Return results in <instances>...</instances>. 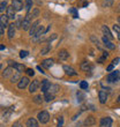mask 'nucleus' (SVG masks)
I'll return each mask as SVG.
<instances>
[{"label": "nucleus", "mask_w": 120, "mask_h": 127, "mask_svg": "<svg viewBox=\"0 0 120 127\" xmlns=\"http://www.w3.org/2000/svg\"><path fill=\"white\" fill-rule=\"evenodd\" d=\"M37 118H38V121L40 124H46L47 121L50 120V114H49L47 111H42V112L38 113Z\"/></svg>", "instance_id": "f257e3e1"}, {"label": "nucleus", "mask_w": 120, "mask_h": 127, "mask_svg": "<svg viewBox=\"0 0 120 127\" xmlns=\"http://www.w3.org/2000/svg\"><path fill=\"white\" fill-rule=\"evenodd\" d=\"M118 79H119V70H113L106 77V80L109 82H116V81H118Z\"/></svg>", "instance_id": "f03ea898"}, {"label": "nucleus", "mask_w": 120, "mask_h": 127, "mask_svg": "<svg viewBox=\"0 0 120 127\" xmlns=\"http://www.w3.org/2000/svg\"><path fill=\"white\" fill-rule=\"evenodd\" d=\"M112 118L110 117H105L100 119V127H111L112 126Z\"/></svg>", "instance_id": "7ed1b4c3"}, {"label": "nucleus", "mask_w": 120, "mask_h": 127, "mask_svg": "<svg viewBox=\"0 0 120 127\" xmlns=\"http://www.w3.org/2000/svg\"><path fill=\"white\" fill-rule=\"evenodd\" d=\"M63 70H65V73H66L67 75H69V76H76L77 75L76 70L74 69L72 66H68V65H65V66H63Z\"/></svg>", "instance_id": "20e7f679"}, {"label": "nucleus", "mask_w": 120, "mask_h": 127, "mask_svg": "<svg viewBox=\"0 0 120 127\" xmlns=\"http://www.w3.org/2000/svg\"><path fill=\"white\" fill-rule=\"evenodd\" d=\"M8 64H9V66H13L14 68H15L17 72H20V73L26 69V66L22 65V64H17V63H15V61H8Z\"/></svg>", "instance_id": "39448f33"}, {"label": "nucleus", "mask_w": 120, "mask_h": 127, "mask_svg": "<svg viewBox=\"0 0 120 127\" xmlns=\"http://www.w3.org/2000/svg\"><path fill=\"white\" fill-rule=\"evenodd\" d=\"M39 21H35L32 23V26H31V28H30V30H29V32H30V36H35V33L37 32V30L39 29Z\"/></svg>", "instance_id": "423d86ee"}, {"label": "nucleus", "mask_w": 120, "mask_h": 127, "mask_svg": "<svg viewBox=\"0 0 120 127\" xmlns=\"http://www.w3.org/2000/svg\"><path fill=\"white\" fill-rule=\"evenodd\" d=\"M38 87H39V80H33L32 82L30 83V86H29V91L32 94V93L37 91Z\"/></svg>", "instance_id": "0eeeda50"}, {"label": "nucleus", "mask_w": 120, "mask_h": 127, "mask_svg": "<svg viewBox=\"0 0 120 127\" xmlns=\"http://www.w3.org/2000/svg\"><path fill=\"white\" fill-rule=\"evenodd\" d=\"M12 6L14 7V9L19 12V10L22 9V7H23V2H22V0H13L12 1Z\"/></svg>", "instance_id": "6e6552de"}, {"label": "nucleus", "mask_w": 120, "mask_h": 127, "mask_svg": "<svg viewBox=\"0 0 120 127\" xmlns=\"http://www.w3.org/2000/svg\"><path fill=\"white\" fill-rule=\"evenodd\" d=\"M103 43H104V45H105L107 49H110V50H114V49H116V44H113L111 42V39H109L106 37H103Z\"/></svg>", "instance_id": "1a4fd4ad"}, {"label": "nucleus", "mask_w": 120, "mask_h": 127, "mask_svg": "<svg viewBox=\"0 0 120 127\" xmlns=\"http://www.w3.org/2000/svg\"><path fill=\"white\" fill-rule=\"evenodd\" d=\"M15 12L16 10L14 9V7L13 6H8V8H7L6 10V15L8 16V19H15Z\"/></svg>", "instance_id": "9d476101"}, {"label": "nucleus", "mask_w": 120, "mask_h": 127, "mask_svg": "<svg viewBox=\"0 0 120 127\" xmlns=\"http://www.w3.org/2000/svg\"><path fill=\"white\" fill-rule=\"evenodd\" d=\"M95 123H96V119H95L93 116H88V117L86 118V120H84V125H86L87 127L95 125Z\"/></svg>", "instance_id": "9b49d317"}, {"label": "nucleus", "mask_w": 120, "mask_h": 127, "mask_svg": "<svg viewBox=\"0 0 120 127\" xmlns=\"http://www.w3.org/2000/svg\"><path fill=\"white\" fill-rule=\"evenodd\" d=\"M28 84H29V79L28 77H22L20 80V82L17 83V87L20 88V89H24Z\"/></svg>", "instance_id": "f8f14e48"}, {"label": "nucleus", "mask_w": 120, "mask_h": 127, "mask_svg": "<svg viewBox=\"0 0 120 127\" xmlns=\"http://www.w3.org/2000/svg\"><path fill=\"white\" fill-rule=\"evenodd\" d=\"M50 87H51V83L47 80L42 81V93L46 94L47 91H49V89H50Z\"/></svg>", "instance_id": "ddd939ff"}, {"label": "nucleus", "mask_w": 120, "mask_h": 127, "mask_svg": "<svg viewBox=\"0 0 120 127\" xmlns=\"http://www.w3.org/2000/svg\"><path fill=\"white\" fill-rule=\"evenodd\" d=\"M98 97H99V102H100L102 104L106 103V99H107V94H106V91L99 90V93H98Z\"/></svg>", "instance_id": "4468645a"}, {"label": "nucleus", "mask_w": 120, "mask_h": 127, "mask_svg": "<svg viewBox=\"0 0 120 127\" xmlns=\"http://www.w3.org/2000/svg\"><path fill=\"white\" fill-rule=\"evenodd\" d=\"M58 57H59L60 60H66L67 58L69 57V53L67 50H60L59 53H58Z\"/></svg>", "instance_id": "2eb2a0df"}, {"label": "nucleus", "mask_w": 120, "mask_h": 127, "mask_svg": "<svg viewBox=\"0 0 120 127\" xmlns=\"http://www.w3.org/2000/svg\"><path fill=\"white\" fill-rule=\"evenodd\" d=\"M81 69L84 70V72H90V70L92 69V66L90 65V63H88V61H83V63L81 64Z\"/></svg>", "instance_id": "dca6fc26"}, {"label": "nucleus", "mask_w": 120, "mask_h": 127, "mask_svg": "<svg viewBox=\"0 0 120 127\" xmlns=\"http://www.w3.org/2000/svg\"><path fill=\"white\" fill-rule=\"evenodd\" d=\"M102 31H103V33H104V37H106L109 39H112V38H113L112 33L110 32V30H109V28H107L106 26H103V27H102Z\"/></svg>", "instance_id": "f3484780"}, {"label": "nucleus", "mask_w": 120, "mask_h": 127, "mask_svg": "<svg viewBox=\"0 0 120 127\" xmlns=\"http://www.w3.org/2000/svg\"><path fill=\"white\" fill-rule=\"evenodd\" d=\"M53 64H54V60L53 59H45V60L42 63V66L45 67V68H51V67L53 66Z\"/></svg>", "instance_id": "a211bd4d"}, {"label": "nucleus", "mask_w": 120, "mask_h": 127, "mask_svg": "<svg viewBox=\"0 0 120 127\" xmlns=\"http://www.w3.org/2000/svg\"><path fill=\"white\" fill-rule=\"evenodd\" d=\"M14 35H15V24L13 23L8 26V38L12 39L14 37Z\"/></svg>", "instance_id": "6ab92c4d"}, {"label": "nucleus", "mask_w": 120, "mask_h": 127, "mask_svg": "<svg viewBox=\"0 0 120 127\" xmlns=\"http://www.w3.org/2000/svg\"><path fill=\"white\" fill-rule=\"evenodd\" d=\"M27 127H38V121L35 118H29L27 120Z\"/></svg>", "instance_id": "aec40b11"}, {"label": "nucleus", "mask_w": 120, "mask_h": 127, "mask_svg": "<svg viewBox=\"0 0 120 127\" xmlns=\"http://www.w3.org/2000/svg\"><path fill=\"white\" fill-rule=\"evenodd\" d=\"M21 79H22V77H21L20 72H16L15 74H13V75H12V77H10V82H13V83L17 82V83H19Z\"/></svg>", "instance_id": "412c9836"}, {"label": "nucleus", "mask_w": 120, "mask_h": 127, "mask_svg": "<svg viewBox=\"0 0 120 127\" xmlns=\"http://www.w3.org/2000/svg\"><path fill=\"white\" fill-rule=\"evenodd\" d=\"M14 72H13V68L12 67H7L6 69L3 70V73H2V76L3 77H9L10 75H13Z\"/></svg>", "instance_id": "4be33fe9"}, {"label": "nucleus", "mask_w": 120, "mask_h": 127, "mask_svg": "<svg viewBox=\"0 0 120 127\" xmlns=\"http://www.w3.org/2000/svg\"><path fill=\"white\" fill-rule=\"evenodd\" d=\"M59 89H60V87L58 86V84H51L50 89H49V93L54 95V94H57L58 91H59Z\"/></svg>", "instance_id": "5701e85b"}, {"label": "nucleus", "mask_w": 120, "mask_h": 127, "mask_svg": "<svg viewBox=\"0 0 120 127\" xmlns=\"http://www.w3.org/2000/svg\"><path fill=\"white\" fill-rule=\"evenodd\" d=\"M0 24L3 26V27H7V26H8V16H7V15H1V16H0Z\"/></svg>", "instance_id": "b1692460"}, {"label": "nucleus", "mask_w": 120, "mask_h": 127, "mask_svg": "<svg viewBox=\"0 0 120 127\" xmlns=\"http://www.w3.org/2000/svg\"><path fill=\"white\" fill-rule=\"evenodd\" d=\"M44 32H45V30H44V27H43V26H40L39 29L37 30V32L35 33V36H33V37H36V38H38V37H40Z\"/></svg>", "instance_id": "393cba45"}, {"label": "nucleus", "mask_w": 120, "mask_h": 127, "mask_svg": "<svg viewBox=\"0 0 120 127\" xmlns=\"http://www.w3.org/2000/svg\"><path fill=\"white\" fill-rule=\"evenodd\" d=\"M113 0H104L103 2H102V6L103 7H112V5H113Z\"/></svg>", "instance_id": "a878e982"}, {"label": "nucleus", "mask_w": 120, "mask_h": 127, "mask_svg": "<svg viewBox=\"0 0 120 127\" xmlns=\"http://www.w3.org/2000/svg\"><path fill=\"white\" fill-rule=\"evenodd\" d=\"M44 99L46 100V102H51V100L54 99V95L53 94H50V93H46L45 96H44Z\"/></svg>", "instance_id": "bb28decb"}, {"label": "nucleus", "mask_w": 120, "mask_h": 127, "mask_svg": "<svg viewBox=\"0 0 120 127\" xmlns=\"http://www.w3.org/2000/svg\"><path fill=\"white\" fill-rule=\"evenodd\" d=\"M113 31L116 32V35H117L118 39L120 40V27L118 26V24H114V26H113Z\"/></svg>", "instance_id": "cd10ccee"}, {"label": "nucleus", "mask_w": 120, "mask_h": 127, "mask_svg": "<svg viewBox=\"0 0 120 127\" xmlns=\"http://www.w3.org/2000/svg\"><path fill=\"white\" fill-rule=\"evenodd\" d=\"M69 13L73 15V17H79V14H77V10H76V8H69Z\"/></svg>", "instance_id": "c85d7f7f"}, {"label": "nucleus", "mask_w": 120, "mask_h": 127, "mask_svg": "<svg viewBox=\"0 0 120 127\" xmlns=\"http://www.w3.org/2000/svg\"><path fill=\"white\" fill-rule=\"evenodd\" d=\"M26 7H27V10L29 12L32 7V0H26Z\"/></svg>", "instance_id": "c756f323"}, {"label": "nucleus", "mask_w": 120, "mask_h": 127, "mask_svg": "<svg viewBox=\"0 0 120 127\" xmlns=\"http://www.w3.org/2000/svg\"><path fill=\"white\" fill-rule=\"evenodd\" d=\"M33 102L36 104H42V102H43V98H42V96H35V98H33Z\"/></svg>", "instance_id": "7c9ffc66"}, {"label": "nucleus", "mask_w": 120, "mask_h": 127, "mask_svg": "<svg viewBox=\"0 0 120 127\" xmlns=\"http://www.w3.org/2000/svg\"><path fill=\"white\" fill-rule=\"evenodd\" d=\"M0 10H1V12H3V10L6 9L7 10V8H8V6H7V2L6 1H1V5H0Z\"/></svg>", "instance_id": "2f4dec72"}, {"label": "nucleus", "mask_w": 120, "mask_h": 127, "mask_svg": "<svg viewBox=\"0 0 120 127\" xmlns=\"http://www.w3.org/2000/svg\"><path fill=\"white\" fill-rule=\"evenodd\" d=\"M80 87H81V89H83V90L88 89V82H86V81H82V82L80 83Z\"/></svg>", "instance_id": "473e14b6"}, {"label": "nucleus", "mask_w": 120, "mask_h": 127, "mask_svg": "<svg viewBox=\"0 0 120 127\" xmlns=\"http://www.w3.org/2000/svg\"><path fill=\"white\" fill-rule=\"evenodd\" d=\"M50 49H51L50 46H45V47H43V49L40 50V54H46L47 52L50 51Z\"/></svg>", "instance_id": "72a5a7b5"}, {"label": "nucleus", "mask_w": 120, "mask_h": 127, "mask_svg": "<svg viewBox=\"0 0 120 127\" xmlns=\"http://www.w3.org/2000/svg\"><path fill=\"white\" fill-rule=\"evenodd\" d=\"M28 53H29V52H28V51H21L20 52V58H22V59H23V58H26L28 56Z\"/></svg>", "instance_id": "f704fd0d"}, {"label": "nucleus", "mask_w": 120, "mask_h": 127, "mask_svg": "<svg viewBox=\"0 0 120 127\" xmlns=\"http://www.w3.org/2000/svg\"><path fill=\"white\" fill-rule=\"evenodd\" d=\"M38 14H39V10L37 9V8H35V9L32 10V14H31V16H32V17H36V16H38Z\"/></svg>", "instance_id": "c9c22d12"}, {"label": "nucleus", "mask_w": 120, "mask_h": 127, "mask_svg": "<svg viewBox=\"0 0 120 127\" xmlns=\"http://www.w3.org/2000/svg\"><path fill=\"white\" fill-rule=\"evenodd\" d=\"M27 74L29 75V76H33V75H35V72H33V69H31V68H28Z\"/></svg>", "instance_id": "e433bc0d"}, {"label": "nucleus", "mask_w": 120, "mask_h": 127, "mask_svg": "<svg viewBox=\"0 0 120 127\" xmlns=\"http://www.w3.org/2000/svg\"><path fill=\"white\" fill-rule=\"evenodd\" d=\"M77 98H79V100H80V102H82V100L84 99V96L81 94V93H77Z\"/></svg>", "instance_id": "4c0bfd02"}, {"label": "nucleus", "mask_w": 120, "mask_h": 127, "mask_svg": "<svg viewBox=\"0 0 120 127\" xmlns=\"http://www.w3.org/2000/svg\"><path fill=\"white\" fill-rule=\"evenodd\" d=\"M3 33H5V27L0 24V36H3Z\"/></svg>", "instance_id": "58836bf2"}, {"label": "nucleus", "mask_w": 120, "mask_h": 127, "mask_svg": "<svg viewBox=\"0 0 120 127\" xmlns=\"http://www.w3.org/2000/svg\"><path fill=\"white\" fill-rule=\"evenodd\" d=\"M119 58H116V59H113V61H112V65H113V66H116V65H117V64H119Z\"/></svg>", "instance_id": "ea45409f"}, {"label": "nucleus", "mask_w": 120, "mask_h": 127, "mask_svg": "<svg viewBox=\"0 0 120 127\" xmlns=\"http://www.w3.org/2000/svg\"><path fill=\"white\" fill-rule=\"evenodd\" d=\"M12 127H23V126H22V124H21V123H19V121H17V123H14Z\"/></svg>", "instance_id": "a19ab883"}, {"label": "nucleus", "mask_w": 120, "mask_h": 127, "mask_svg": "<svg viewBox=\"0 0 120 127\" xmlns=\"http://www.w3.org/2000/svg\"><path fill=\"white\" fill-rule=\"evenodd\" d=\"M113 65H110V66H107V68H106V70L107 72H112V69H113Z\"/></svg>", "instance_id": "79ce46f5"}, {"label": "nucleus", "mask_w": 120, "mask_h": 127, "mask_svg": "<svg viewBox=\"0 0 120 127\" xmlns=\"http://www.w3.org/2000/svg\"><path fill=\"white\" fill-rule=\"evenodd\" d=\"M37 69L40 70V73H45V72H44V70L42 69V67H40V66H37Z\"/></svg>", "instance_id": "37998d69"}, {"label": "nucleus", "mask_w": 120, "mask_h": 127, "mask_svg": "<svg viewBox=\"0 0 120 127\" xmlns=\"http://www.w3.org/2000/svg\"><path fill=\"white\" fill-rule=\"evenodd\" d=\"M118 102H119V103H120V96L118 97Z\"/></svg>", "instance_id": "c03bdc74"}, {"label": "nucleus", "mask_w": 120, "mask_h": 127, "mask_svg": "<svg viewBox=\"0 0 120 127\" xmlns=\"http://www.w3.org/2000/svg\"><path fill=\"white\" fill-rule=\"evenodd\" d=\"M118 21H119V23H120V16H119V17H118Z\"/></svg>", "instance_id": "a18cd8bd"}, {"label": "nucleus", "mask_w": 120, "mask_h": 127, "mask_svg": "<svg viewBox=\"0 0 120 127\" xmlns=\"http://www.w3.org/2000/svg\"><path fill=\"white\" fill-rule=\"evenodd\" d=\"M58 127H62V126H58Z\"/></svg>", "instance_id": "49530a36"}]
</instances>
